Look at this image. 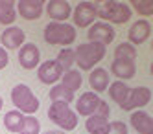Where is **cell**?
<instances>
[{"mask_svg": "<svg viewBox=\"0 0 153 134\" xmlns=\"http://www.w3.org/2000/svg\"><path fill=\"white\" fill-rule=\"evenodd\" d=\"M98 4V18L107 24H127L131 20V11L129 4L126 2H114V0H107V2H96Z\"/></svg>", "mask_w": 153, "mask_h": 134, "instance_id": "obj_1", "label": "cell"}, {"mask_svg": "<svg viewBox=\"0 0 153 134\" xmlns=\"http://www.w3.org/2000/svg\"><path fill=\"white\" fill-rule=\"evenodd\" d=\"M105 52H107V46L100 42H83V44H78L74 50V55H76V64L79 66V70H94V66L100 63L103 57H105Z\"/></svg>", "mask_w": 153, "mask_h": 134, "instance_id": "obj_2", "label": "cell"}, {"mask_svg": "<svg viewBox=\"0 0 153 134\" xmlns=\"http://www.w3.org/2000/svg\"><path fill=\"white\" fill-rule=\"evenodd\" d=\"M42 35L48 44H61V46L68 48L76 40L78 33H76L74 24H68V22H48Z\"/></svg>", "mask_w": 153, "mask_h": 134, "instance_id": "obj_3", "label": "cell"}, {"mask_svg": "<svg viewBox=\"0 0 153 134\" xmlns=\"http://www.w3.org/2000/svg\"><path fill=\"white\" fill-rule=\"evenodd\" d=\"M11 103L17 110H20L22 114H28V116H33L41 105L33 90L24 83H19L11 88Z\"/></svg>", "mask_w": 153, "mask_h": 134, "instance_id": "obj_4", "label": "cell"}, {"mask_svg": "<svg viewBox=\"0 0 153 134\" xmlns=\"http://www.w3.org/2000/svg\"><path fill=\"white\" fill-rule=\"evenodd\" d=\"M48 118H50L52 123H56L63 130H74L78 127V119H79V116L70 108L68 103H59V101L50 105Z\"/></svg>", "mask_w": 153, "mask_h": 134, "instance_id": "obj_5", "label": "cell"}, {"mask_svg": "<svg viewBox=\"0 0 153 134\" xmlns=\"http://www.w3.org/2000/svg\"><path fill=\"white\" fill-rule=\"evenodd\" d=\"M72 17H74V28L76 26L78 28H91L98 18V4L83 0V2H79L74 7Z\"/></svg>", "mask_w": 153, "mask_h": 134, "instance_id": "obj_6", "label": "cell"}, {"mask_svg": "<svg viewBox=\"0 0 153 134\" xmlns=\"http://www.w3.org/2000/svg\"><path fill=\"white\" fill-rule=\"evenodd\" d=\"M151 99V90L148 86H135L129 90V96L124 101V105L120 107L126 112H135V110H140L142 107H146Z\"/></svg>", "mask_w": 153, "mask_h": 134, "instance_id": "obj_7", "label": "cell"}, {"mask_svg": "<svg viewBox=\"0 0 153 134\" xmlns=\"http://www.w3.org/2000/svg\"><path fill=\"white\" fill-rule=\"evenodd\" d=\"M116 37V31L111 24H107V22H102L98 20L94 22V24L89 28V31H87V39H89V42H100L103 44V46H109Z\"/></svg>", "mask_w": 153, "mask_h": 134, "instance_id": "obj_8", "label": "cell"}, {"mask_svg": "<svg viewBox=\"0 0 153 134\" xmlns=\"http://www.w3.org/2000/svg\"><path fill=\"white\" fill-rule=\"evenodd\" d=\"M63 74L65 72L59 68L57 61L52 59V61H45V63L39 64V68H37V79L42 85H56L63 77Z\"/></svg>", "mask_w": 153, "mask_h": 134, "instance_id": "obj_9", "label": "cell"}, {"mask_svg": "<svg viewBox=\"0 0 153 134\" xmlns=\"http://www.w3.org/2000/svg\"><path fill=\"white\" fill-rule=\"evenodd\" d=\"M19 64L22 66L24 70L39 68V64H41V52L37 48V44L24 42V46L19 50Z\"/></svg>", "mask_w": 153, "mask_h": 134, "instance_id": "obj_10", "label": "cell"}, {"mask_svg": "<svg viewBox=\"0 0 153 134\" xmlns=\"http://www.w3.org/2000/svg\"><path fill=\"white\" fill-rule=\"evenodd\" d=\"M100 101L102 99L96 92H83L78 99H76V114L85 116V118L92 116L98 110V107H100Z\"/></svg>", "mask_w": 153, "mask_h": 134, "instance_id": "obj_11", "label": "cell"}, {"mask_svg": "<svg viewBox=\"0 0 153 134\" xmlns=\"http://www.w3.org/2000/svg\"><path fill=\"white\" fill-rule=\"evenodd\" d=\"M24 40H26V33L19 26L6 28L2 31V37H0V44H2L4 50H20L24 46Z\"/></svg>", "mask_w": 153, "mask_h": 134, "instance_id": "obj_12", "label": "cell"}, {"mask_svg": "<svg viewBox=\"0 0 153 134\" xmlns=\"http://www.w3.org/2000/svg\"><path fill=\"white\" fill-rule=\"evenodd\" d=\"M46 15L52 22H67L72 17V6L67 0H50L46 2Z\"/></svg>", "mask_w": 153, "mask_h": 134, "instance_id": "obj_13", "label": "cell"}, {"mask_svg": "<svg viewBox=\"0 0 153 134\" xmlns=\"http://www.w3.org/2000/svg\"><path fill=\"white\" fill-rule=\"evenodd\" d=\"M42 11H45V2L42 0H19L17 2V13L26 20H37Z\"/></svg>", "mask_w": 153, "mask_h": 134, "instance_id": "obj_14", "label": "cell"}, {"mask_svg": "<svg viewBox=\"0 0 153 134\" xmlns=\"http://www.w3.org/2000/svg\"><path fill=\"white\" fill-rule=\"evenodd\" d=\"M111 72L116 75L118 81H126V79H133L137 75V63L131 59H113L111 63Z\"/></svg>", "mask_w": 153, "mask_h": 134, "instance_id": "obj_15", "label": "cell"}, {"mask_svg": "<svg viewBox=\"0 0 153 134\" xmlns=\"http://www.w3.org/2000/svg\"><path fill=\"white\" fill-rule=\"evenodd\" d=\"M149 35H151V24H149L148 20H144V18H140V20L133 22V26H131V28H129V31H127L129 42L133 44V46H137V44H142V42H146Z\"/></svg>", "mask_w": 153, "mask_h": 134, "instance_id": "obj_16", "label": "cell"}, {"mask_svg": "<svg viewBox=\"0 0 153 134\" xmlns=\"http://www.w3.org/2000/svg\"><path fill=\"white\" fill-rule=\"evenodd\" d=\"M131 125L138 134H153V118L144 110H135L131 114Z\"/></svg>", "mask_w": 153, "mask_h": 134, "instance_id": "obj_17", "label": "cell"}, {"mask_svg": "<svg viewBox=\"0 0 153 134\" xmlns=\"http://www.w3.org/2000/svg\"><path fill=\"white\" fill-rule=\"evenodd\" d=\"M89 83L92 86V92H96V94L105 92L107 88H109V85H111V81H109V72L105 68H94V70H91Z\"/></svg>", "mask_w": 153, "mask_h": 134, "instance_id": "obj_18", "label": "cell"}, {"mask_svg": "<svg viewBox=\"0 0 153 134\" xmlns=\"http://www.w3.org/2000/svg\"><path fill=\"white\" fill-rule=\"evenodd\" d=\"M109 127H111V121L109 118H103V116H98V114H92L87 118L85 121V129L89 134H107L109 132Z\"/></svg>", "mask_w": 153, "mask_h": 134, "instance_id": "obj_19", "label": "cell"}, {"mask_svg": "<svg viewBox=\"0 0 153 134\" xmlns=\"http://www.w3.org/2000/svg\"><path fill=\"white\" fill-rule=\"evenodd\" d=\"M17 15V6L13 0H0V24L9 28L15 22Z\"/></svg>", "mask_w": 153, "mask_h": 134, "instance_id": "obj_20", "label": "cell"}, {"mask_svg": "<svg viewBox=\"0 0 153 134\" xmlns=\"http://www.w3.org/2000/svg\"><path fill=\"white\" fill-rule=\"evenodd\" d=\"M109 96H111V99H114V103L118 105V107H122L124 105V101L127 99V96H129V90L131 88L124 83V81H114V83H111L109 85Z\"/></svg>", "mask_w": 153, "mask_h": 134, "instance_id": "obj_21", "label": "cell"}, {"mask_svg": "<svg viewBox=\"0 0 153 134\" xmlns=\"http://www.w3.org/2000/svg\"><path fill=\"white\" fill-rule=\"evenodd\" d=\"M24 114L20 112V110L13 108L9 110V112H6L4 116V127L9 130V132H20L22 130V125H24Z\"/></svg>", "mask_w": 153, "mask_h": 134, "instance_id": "obj_22", "label": "cell"}, {"mask_svg": "<svg viewBox=\"0 0 153 134\" xmlns=\"http://www.w3.org/2000/svg\"><path fill=\"white\" fill-rule=\"evenodd\" d=\"M48 97L52 99V103H56V101H59V103H72L74 101V92L72 90H68L65 85H53L52 88H50V92H48Z\"/></svg>", "mask_w": 153, "mask_h": 134, "instance_id": "obj_23", "label": "cell"}, {"mask_svg": "<svg viewBox=\"0 0 153 134\" xmlns=\"http://www.w3.org/2000/svg\"><path fill=\"white\" fill-rule=\"evenodd\" d=\"M61 85H65L72 92L79 90L81 85H83V75H81V72L79 70H68V72H65L63 77H61Z\"/></svg>", "mask_w": 153, "mask_h": 134, "instance_id": "obj_24", "label": "cell"}, {"mask_svg": "<svg viewBox=\"0 0 153 134\" xmlns=\"http://www.w3.org/2000/svg\"><path fill=\"white\" fill-rule=\"evenodd\" d=\"M56 61H57L59 68H61L63 72H68V70H72V66H74V63H76L74 50H72V48H63V50L59 52V55L56 57Z\"/></svg>", "mask_w": 153, "mask_h": 134, "instance_id": "obj_25", "label": "cell"}, {"mask_svg": "<svg viewBox=\"0 0 153 134\" xmlns=\"http://www.w3.org/2000/svg\"><path fill=\"white\" fill-rule=\"evenodd\" d=\"M114 57L116 59H131V61H135L137 59V48L131 42H122V44L116 46Z\"/></svg>", "mask_w": 153, "mask_h": 134, "instance_id": "obj_26", "label": "cell"}, {"mask_svg": "<svg viewBox=\"0 0 153 134\" xmlns=\"http://www.w3.org/2000/svg\"><path fill=\"white\" fill-rule=\"evenodd\" d=\"M129 7H133L142 17H151L153 15V0H133V4Z\"/></svg>", "mask_w": 153, "mask_h": 134, "instance_id": "obj_27", "label": "cell"}, {"mask_svg": "<svg viewBox=\"0 0 153 134\" xmlns=\"http://www.w3.org/2000/svg\"><path fill=\"white\" fill-rule=\"evenodd\" d=\"M19 134H41V123L35 116H26L24 118V125L22 130Z\"/></svg>", "mask_w": 153, "mask_h": 134, "instance_id": "obj_28", "label": "cell"}, {"mask_svg": "<svg viewBox=\"0 0 153 134\" xmlns=\"http://www.w3.org/2000/svg\"><path fill=\"white\" fill-rule=\"evenodd\" d=\"M107 134H127V125L124 121H113Z\"/></svg>", "mask_w": 153, "mask_h": 134, "instance_id": "obj_29", "label": "cell"}, {"mask_svg": "<svg viewBox=\"0 0 153 134\" xmlns=\"http://www.w3.org/2000/svg\"><path fill=\"white\" fill-rule=\"evenodd\" d=\"M94 114L103 116V118H109V116H111V107H109V103L102 99V101H100V107H98V110H96Z\"/></svg>", "mask_w": 153, "mask_h": 134, "instance_id": "obj_30", "label": "cell"}, {"mask_svg": "<svg viewBox=\"0 0 153 134\" xmlns=\"http://www.w3.org/2000/svg\"><path fill=\"white\" fill-rule=\"evenodd\" d=\"M9 63V57H7V50H4L2 46H0V70H4L6 66Z\"/></svg>", "mask_w": 153, "mask_h": 134, "instance_id": "obj_31", "label": "cell"}, {"mask_svg": "<svg viewBox=\"0 0 153 134\" xmlns=\"http://www.w3.org/2000/svg\"><path fill=\"white\" fill-rule=\"evenodd\" d=\"M45 134H65V132H59V130H46Z\"/></svg>", "mask_w": 153, "mask_h": 134, "instance_id": "obj_32", "label": "cell"}, {"mask_svg": "<svg viewBox=\"0 0 153 134\" xmlns=\"http://www.w3.org/2000/svg\"><path fill=\"white\" fill-rule=\"evenodd\" d=\"M4 107V99H2V96H0V108Z\"/></svg>", "mask_w": 153, "mask_h": 134, "instance_id": "obj_33", "label": "cell"}, {"mask_svg": "<svg viewBox=\"0 0 153 134\" xmlns=\"http://www.w3.org/2000/svg\"><path fill=\"white\" fill-rule=\"evenodd\" d=\"M149 72H151V75H153V63H151V66H149Z\"/></svg>", "mask_w": 153, "mask_h": 134, "instance_id": "obj_34", "label": "cell"}, {"mask_svg": "<svg viewBox=\"0 0 153 134\" xmlns=\"http://www.w3.org/2000/svg\"><path fill=\"white\" fill-rule=\"evenodd\" d=\"M151 50H153V40H151Z\"/></svg>", "mask_w": 153, "mask_h": 134, "instance_id": "obj_35", "label": "cell"}]
</instances>
